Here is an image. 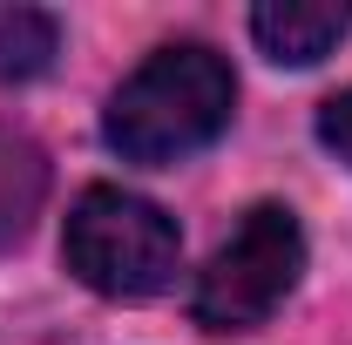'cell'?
I'll return each mask as SVG.
<instances>
[{
  "label": "cell",
  "mask_w": 352,
  "mask_h": 345,
  "mask_svg": "<svg viewBox=\"0 0 352 345\" xmlns=\"http://www.w3.org/2000/svg\"><path fill=\"white\" fill-rule=\"evenodd\" d=\"M230 109H237L230 61L204 41H170L109 95L102 135L122 163H183L230 129Z\"/></svg>",
  "instance_id": "obj_1"
},
{
  "label": "cell",
  "mask_w": 352,
  "mask_h": 345,
  "mask_svg": "<svg viewBox=\"0 0 352 345\" xmlns=\"http://www.w3.org/2000/svg\"><path fill=\"white\" fill-rule=\"evenodd\" d=\"M61 258L102 298H156L176 278L183 237H176V216L163 203H149L135 190H116V183H95L68 210Z\"/></svg>",
  "instance_id": "obj_2"
},
{
  "label": "cell",
  "mask_w": 352,
  "mask_h": 345,
  "mask_svg": "<svg viewBox=\"0 0 352 345\" xmlns=\"http://www.w3.org/2000/svg\"><path fill=\"white\" fill-rule=\"evenodd\" d=\"M298 278H305L298 216L285 203H251L237 216V230L210 251V264L197 271L190 311H197L204 332H251L298 291Z\"/></svg>",
  "instance_id": "obj_3"
},
{
  "label": "cell",
  "mask_w": 352,
  "mask_h": 345,
  "mask_svg": "<svg viewBox=\"0 0 352 345\" xmlns=\"http://www.w3.org/2000/svg\"><path fill=\"white\" fill-rule=\"evenodd\" d=\"M352 34V0H264L251 7V41L285 61V68H311Z\"/></svg>",
  "instance_id": "obj_4"
},
{
  "label": "cell",
  "mask_w": 352,
  "mask_h": 345,
  "mask_svg": "<svg viewBox=\"0 0 352 345\" xmlns=\"http://www.w3.org/2000/svg\"><path fill=\"white\" fill-rule=\"evenodd\" d=\"M54 47H61V21L47 7H0V82L47 75Z\"/></svg>",
  "instance_id": "obj_5"
},
{
  "label": "cell",
  "mask_w": 352,
  "mask_h": 345,
  "mask_svg": "<svg viewBox=\"0 0 352 345\" xmlns=\"http://www.w3.org/2000/svg\"><path fill=\"white\" fill-rule=\"evenodd\" d=\"M318 142H325V149L352 170V88L325 95V109H318Z\"/></svg>",
  "instance_id": "obj_6"
}]
</instances>
